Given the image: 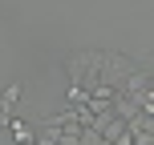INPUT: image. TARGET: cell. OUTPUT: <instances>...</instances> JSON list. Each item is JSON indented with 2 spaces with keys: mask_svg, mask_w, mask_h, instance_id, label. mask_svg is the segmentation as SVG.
Returning <instances> with one entry per match:
<instances>
[{
  "mask_svg": "<svg viewBox=\"0 0 154 145\" xmlns=\"http://www.w3.org/2000/svg\"><path fill=\"white\" fill-rule=\"evenodd\" d=\"M16 97H20V85H8V89L0 93V125H12L8 113H12V101H16Z\"/></svg>",
  "mask_w": 154,
  "mask_h": 145,
  "instance_id": "cell-1",
  "label": "cell"
},
{
  "mask_svg": "<svg viewBox=\"0 0 154 145\" xmlns=\"http://www.w3.org/2000/svg\"><path fill=\"white\" fill-rule=\"evenodd\" d=\"M12 133H16V141H24V145L32 141V129H29V125H12Z\"/></svg>",
  "mask_w": 154,
  "mask_h": 145,
  "instance_id": "cell-2",
  "label": "cell"
}]
</instances>
